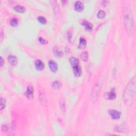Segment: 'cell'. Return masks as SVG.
Here are the masks:
<instances>
[{"instance_id":"6da1fadb","label":"cell","mask_w":136,"mask_h":136,"mask_svg":"<svg viewBox=\"0 0 136 136\" xmlns=\"http://www.w3.org/2000/svg\"><path fill=\"white\" fill-rule=\"evenodd\" d=\"M136 89L135 78L133 77L127 85L123 94V101L127 106H131L134 102Z\"/></svg>"},{"instance_id":"5b68a950","label":"cell","mask_w":136,"mask_h":136,"mask_svg":"<svg viewBox=\"0 0 136 136\" xmlns=\"http://www.w3.org/2000/svg\"><path fill=\"white\" fill-rule=\"evenodd\" d=\"M39 99H40V103L42 104V105L45 106L46 104L47 99L46 97L45 94L44 93V91L43 90H41L39 92Z\"/></svg>"},{"instance_id":"4dcf8cb0","label":"cell","mask_w":136,"mask_h":136,"mask_svg":"<svg viewBox=\"0 0 136 136\" xmlns=\"http://www.w3.org/2000/svg\"><path fill=\"white\" fill-rule=\"evenodd\" d=\"M108 1H104L102 2V5H103V6H106V4H107V3H108Z\"/></svg>"},{"instance_id":"4316f807","label":"cell","mask_w":136,"mask_h":136,"mask_svg":"<svg viewBox=\"0 0 136 136\" xmlns=\"http://www.w3.org/2000/svg\"><path fill=\"white\" fill-rule=\"evenodd\" d=\"M9 129V128L8 127V126L7 125H2V132H7L8 131Z\"/></svg>"},{"instance_id":"5bb4252c","label":"cell","mask_w":136,"mask_h":136,"mask_svg":"<svg viewBox=\"0 0 136 136\" xmlns=\"http://www.w3.org/2000/svg\"><path fill=\"white\" fill-rule=\"evenodd\" d=\"M73 70H74V73L75 76L79 77L80 76H81L82 74V70L81 67L79 65L73 68Z\"/></svg>"},{"instance_id":"e0dca14e","label":"cell","mask_w":136,"mask_h":136,"mask_svg":"<svg viewBox=\"0 0 136 136\" xmlns=\"http://www.w3.org/2000/svg\"><path fill=\"white\" fill-rule=\"evenodd\" d=\"M52 88L54 89H59L62 86V83L59 80H55L52 83Z\"/></svg>"},{"instance_id":"83f0119b","label":"cell","mask_w":136,"mask_h":136,"mask_svg":"<svg viewBox=\"0 0 136 136\" xmlns=\"http://www.w3.org/2000/svg\"><path fill=\"white\" fill-rule=\"evenodd\" d=\"M39 41H40V42L41 44H46L47 43V42L46 40H45L44 38H41V37L39 38Z\"/></svg>"},{"instance_id":"cb8c5ba5","label":"cell","mask_w":136,"mask_h":136,"mask_svg":"<svg viewBox=\"0 0 136 136\" xmlns=\"http://www.w3.org/2000/svg\"><path fill=\"white\" fill-rule=\"evenodd\" d=\"M38 21L42 24H45L46 23V19L43 16H39L37 18Z\"/></svg>"},{"instance_id":"9a60e30c","label":"cell","mask_w":136,"mask_h":136,"mask_svg":"<svg viewBox=\"0 0 136 136\" xmlns=\"http://www.w3.org/2000/svg\"><path fill=\"white\" fill-rule=\"evenodd\" d=\"M114 130L117 132H125L126 131V128L123 125H117L114 127Z\"/></svg>"},{"instance_id":"603a6c76","label":"cell","mask_w":136,"mask_h":136,"mask_svg":"<svg viewBox=\"0 0 136 136\" xmlns=\"http://www.w3.org/2000/svg\"><path fill=\"white\" fill-rule=\"evenodd\" d=\"M105 16V12L103 10H99L97 13V17L99 19H103Z\"/></svg>"},{"instance_id":"2e32d148","label":"cell","mask_w":136,"mask_h":136,"mask_svg":"<svg viewBox=\"0 0 136 136\" xmlns=\"http://www.w3.org/2000/svg\"><path fill=\"white\" fill-rule=\"evenodd\" d=\"M52 3L53 8V10H54L55 14H57L59 12L60 9H59V6H58L57 2L55 1H52Z\"/></svg>"},{"instance_id":"f1b7e54d","label":"cell","mask_w":136,"mask_h":136,"mask_svg":"<svg viewBox=\"0 0 136 136\" xmlns=\"http://www.w3.org/2000/svg\"><path fill=\"white\" fill-rule=\"evenodd\" d=\"M0 40H0L1 42H2L3 40V32L2 29L1 30V32H0Z\"/></svg>"},{"instance_id":"7c38bea8","label":"cell","mask_w":136,"mask_h":136,"mask_svg":"<svg viewBox=\"0 0 136 136\" xmlns=\"http://www.w3.org/2000/svg\"><path fill=\"white\" fill-rule=\"evenodd\" d=\"M74 8L77 11L81 12L84 8V4L81 1H77L74 4Z\"/></svg>"},{"instance_id":"1f68e13d","label":"cell","mask_w":136,"mask_h":136,"mask_svg":"<svg viewBox=\"0 0 136 136\" xmlns=\"http://www.w3.org/2000/svg\"><path fill=\"white\" fill-rule=\"evenodd\" d=\"M67 1H62V3L63 4V5H64V4H65V3H67Z\"/></svg>"},{"instance_id":"52a82bcc","label":"cell","mask_w":136,"mask_h":136,"mask_svg":"<svg viewBox=\"0 0 136 136\" xmlns=\"http://www.w3.org/2000/svg\"><path fill=\"white\" fill-rule=\"evenodd\" d=\"M48 65H49L50 69L53 72H56L58 70V65L54 61L50 60L48 62Z\"/></svg>"},{"instance_id":"44dd1931","label":"cell","mask_w":136,"mask_h":136,"mask_svg":"<svg viewBox=\"0 0 136 136\" xmlns=\"http://www.w3.org/2000/svg\"><path fill=\"white\" fill-rule=\"evenodd\" d=\"M80 57L82 61H87L88 60V57H89L88 53L87 52H82L81 54Z\"/></svg>"},{"instance_id":"8992f818","label":"cell","mask_w":136,"mask_h":136,"mask_svg":"<svg viewBox=\"0 0 136 136\" xmlns=\"http://www.w3.org/2000/svg\"><path fill=\"white\" fill-rule=\"evenodd\" d=\"M27 98L31 100L34 98V89L31 86H28L27 88V91L25 93Z\"/></svg>"},{"instance_id":"9c48e42d","label":"cell","mask_w":136,"mask_h":136,"mask_svg":"<svg viewBox=\"0 0 136 136\" xmlns=\"http://www.w3.org/2000/svg\"><path fill=\"white\" fill-rule=\"evenodd\" d=\"M35 66L36 69L38 71H42L44 69L45 65L44 63L40 60H37L35 62Z\"/></svg>"},{"instance_id":"d4e9b609","label":"cell","mask_w":136,"mask_h":136,"mask_svg":"<svg viewBox=\"0 0 136 136\" xmlns=\"http://www.w3.org/2000/svg\"><path fill=\"white\" fill-rule=\"evenodd\" d=\"M10 25L13 27H16L18 25V20L16 18H13L10 21Z\"/></svg>"},{"instance_id":"ba28073f","label":"cell","mask_w":136,"mask_h":136,"mask_svg":"<svg viewBox=\"0 0 136 136\" xmlns=\"http://www.w3.org/2000/svg\"><path fill=\"white\" fill-rule=\"evenodd\" d=\"M8 61L11 65L16 66L18 64V59L16 56L10 55L8 57Z\"/></svg>"},{"instance_id":"277c9868","label":"cell","mask_w":136,"mask_h":136,"mask_svg":"<svg viewBox=\"0 0 136 136\" xmlns=\"http://www.w3.org/2000/svg\"><path fill=\"white\" fill-rule=\"evenodd\" d=\"M108 113L111 116L112 119L113 120H118L120 118L121 113L120 112H119L115 110H111L108 111Z\"/></svg>"},{"instance_id":"30bf717a","label":"cell","mask_w":136,"mask_h":136,"mask_svg":"<svg viewBox=\"0 0 136 136\" xmlns=\"http://www.w3.org/2000/svg\"><path fill=\"white\" fill-rule=\"evenodd\" d=\"M105 96L106 99L113 100V99H114L116 98V95L115 92L113 90H112L111 91L108 92V93H105Z\"/></svg>"},{"instance_id":"3957f363","label":"cell","mask_w":136,"mask_h":136,"mask_svg":"<svg viewBox=\"0 0 136 136\" xmlns=\"http://www.w3.org/2000/svg\"><path fill=\"white\" fill-rule=\"evenodd\" d=\"M102 86L103 85H102V80L99 78L96 82L91 91V99L93 103H95L98 99L99 95H100Z\"/></svg>"},{"instance_id":"d6986e66","label":"cell","mask_w":136,"mask_h":136,"mask_svg":"<svg viewBox=\"0 0 136 136\" xmlns=\"http://www.w3.org/2000/svg\"><path fill=\"white\" fill-rule=\"evenodd\" d=\"M14 10L16 12H18L19 13H23L25 11V8L21 6H19V5H17V6H14Z\"/></svg>"},{"instance_id":"4fadbf2b","label":"cell","mask_w":136,"mask_h":136,"mask_svg":"<svg viewBox=\"0 0 136 136\" xmlns=\"http://www.w3.org/2000/svg\"><path fill=\"white\" fill-rule=\"evenodd\" d=\"M81 25L84 27L85 29L87 31H91L93 29V25L88 21L84 20L81 23Z\"/></svg>"},{"instance_id":"f546056e","label":"cell","mask_w":136,"mask_h":136,"mask_svg":"<svg viewBox=\"0 0 136 136\" xmlns=\"http://www.w3.org/2000/svg\"><path fill=\"white\" fill-rule=\"evenodd\" d=\"M0 61H1V64H0V67H2V66H3L4 63L3 59V58H2V57H0Z\"/></svg>"},{"instance_id":"7a4b0ae2","label":"cell","mask_w":136,"mask_h":136,"mask_svg":"<svg viewBox=\"0 0 136 136\" xmlns=\"http://www.w3.org/2000/svg\"><path fill=\"white\" fill-rule=\"evenodd\" d=\"M123 17L125 30L129 36L132 37L135 32V21L132 11L129 6L124 9Z\"/></svg>"},{"instance_id":"ac0fdd59","label":"cell","mask_w":136,"mask_h":136,"mask_svg":"<svg viewBox=\"0 0 136 136\" xmlns=\"http://www.w3.org/2000/svg\"><path fill=\"white\" fill-rule=\"evenodd\" d=\"M53 52L54 53V54L56 57H61L62 56V52L57 47H54V48H53Z\"/></svg>"},{"instance_id":"484cf974","label":"cell","mask_w":136,"mask_h":136,"mask_svg":"<svg viewBox=\"0 0 136 136\" xmlns=\"http://www.w3.org/2000/svg\"><path fill=\"white\" fill-rule=\"evenodd\" d=\"M60 108L62 112L65 111V105L64 103H63V102H60Z\"/></svg>"},{"instance_id":"8fae6325","label":"cell","mask_w":136,"mask_h":136,"mask_svg":"<svg viewBox=\"0 0 136 136\" xmlns=\"http://www.w3.org/2000/svg\"><path fill=\"white\" fill-rule=\"evenodd\" d=\"M69 62H70V64H71V65L72 67V68H74L75 67H77V66H78V65H79V60L74 57H70L69 59Z\"/></svg>"},{"instance_id":"7402d4cb","label":"cell","mask_w":136,"mask_h":136,"mask_svg":"<svg viewBox=\"0 0 136 136\" xmlns=\"http://www.w3.org/2000/svg\"><path fill=\"white\" fill-rule=\"evenodd\" d=\"M6 105V99L4 97L1 98V102H0V110H2L5 108Z\"/></svg>"},{"instance_id":"ffe728a7","label":"cell","mask_w":136,"mask_h":136,"mask_svg":"<svg viewBox=\"0 0 136 136\" xmlns=\"http://www.w3.org/2000/svg\"><path fill=\"white\" fill-rule=\"evenodd\" d=\"M87 45V42L86 40H85L84 38H80L79 40V48H84L86 47Z\"/></svg>"}]
</instances>
